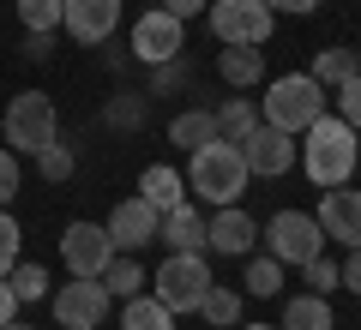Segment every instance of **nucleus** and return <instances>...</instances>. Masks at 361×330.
I'll use <instances>...</instances> for the list:
<instances>
[{"instance_id": "4468645a", "label": "nucleus", "mask_w": 361, "mask_h": 330, "mask_svg": "<svg viewBox=\"0 0 361 330\" xmlns=\"http://www.w3.org/2000/svg\"><path fill=\"white\" fill-rule=\"evenodd\" d=\"M205 246L217 258H247V253H259V222L241 210V204H223V210L205 222Z\"/></svg>"}, {"instance_id": "5701e85b", "label": "nucleus", "mask_w": 361, "mask_h": 330, "mask_svg": "<svg viewBox=\"0 0 361 330\" xmlns=\"http://www.w3.org/2000/svg\"><path fill=\"white\" fill-rule=\"evenodd\" d=\"M103 288L115 294V300H133V294H145V265L133 253H115L109 258V270H103Z\"/></svg>"}, {"instance_id": "4be33fe9", "label": "nucleus", "mask_w": 361, "mask_h": 330, "mask_svg": "<svg viewBox=\"0 0 361 330\" xmlns=\"http://www.w3.org/2000/svg\"><path fill=\"white\" fill-rule=\"evenodd\" d=\"M241 288L253 294V300H271V294H283V265L271 253H247V277H241Z\"/></svg>"}, {"instance_id": "39448f33", "label": "nucleus", "mask_w": 361, "mask_h": 330, "mask_svg": "<svg viewBox=\"0 0 361 330\" xmlns=\"http://www.w3.org/2000/svg\"><path fill=\"white\" fill-rule=\"evenodd\" d=\"M259 246L277 265H313L325 253V229L313 210H277L271 222H259Z\"/></svg>"}, {"instance_id": "393cba45", "label": "nucleus", "mask_w": 361, "mask_h": 330, "mask_svg": "<svg viewBox=\"0 0 361 330\" xmlns=\"http://www.w3.org/2000/svg\"><path fill=\"white\" fill-rule=\"evenodd\" d=\"M199 318L217 324V330H235L241 324V288H217V282H211L205 300H199Z\"/></svg>"}, {"instance_id": "e433bc0d", "label": "nucleus", "mask_w": 361, "mask_h": 330, "mask_svg": "<svg viewBox=\"0 0 361 330\" xmlns=\"http://www.w3.org/2000/svg\"><path fill=\"white\" fill-rule=\"evenodd\" d=\"M271 13H295V18H307V13H319L325 0H265Z\"/></svg>"}, {"instance_id": "c756f323", "label": "nucleus", "mask_w": 361, "mask_h": 330, "mask_svg": "<svg viewBox=\"0 0 361 330\" xmlns=\"http://www.w3.org/2000/svg\"><path fill=\"white\" fill-rule=\"evenodd\" d=\"M18 25L25 30H61V0H18Z\"/></svg>"}, {"instance_id": "a878e982", "label": "nucleus", "mask_w": 361, "mask_h": 330, "mask_svg": "<svg viewBox=\"0 0 361 330\" xmlns=\"http://www.w3.org/2000/svg\"><path fill=\"white\" fill-rule=\"evenodd\" d=\"M6 282H13V294H18V306H37V300H49V270L42 265H30V258H18L13 270H6Z\"/></svg>"}, {"instance_id": "9d476101", "label": "nucleus", "mask_w": 361, "mask_h": 330, "mask_svg": "<svg viewBox=\"0 0 361 330\" xmlns=\"http://www.w3.org/2000/svg\"><path fill=\"white\" fill-rule=\"evenodd\" d=\"M241 156H247V174L283 180L289 168H295L301 144H295V132H283V127H265V120H259V127H253V132L241 139Z\"/></svg>"}, {"instance_id": "dca6fc26", "label": "nucleus", "mask_w": 361, "mask_h": 330, "mask_svg": "<svg viewBox=\"0 0 361 330\" xmlns=\"http://www.w3.org/2000/svg\"><path fill=\"white\" fill-rule=\"evenodd\" d=\"M157 241H163L169 253H199V246H205V210L180 198L175 210H163V222H157Z\"/></svg>"}, {"instance_id": "c9c22d12", "label": "nucleus", "mask_w": 361, "mask_h": 330, "mask_svg": "<svg viewBox=\"0 0 361 330\" xmlns=\"http://www.w3.org/2000/svg\"><path fill=\"white\" fill-rule=\"evenodd\" d=\"M157 6H163V13H175L180 25H187V18H205V6H211V0H157Z\"/></svg>"}, {"instance_id": "2f4dec72", "label": "nucleus", "mask_w": 361, "mask_h": 330, "mask_svg": "<svg viewBox=\"0 0 361 330\" xmlns=\"http://www.w3.org/2000/svg\"><path fill=\"white\" fill-rule=\"evenodd\" d=\"M18 151H6V144H0V210H6V204L18 198Z\"/></svg>"}, {"instance_id": "72a5a7b5", "label": "nucleus", "mask_w": 361, "mask_h": 330, "mask_svg": "<svg viewBox=\"0 0 361 330\" xmlns=\"http://www.w3.org/2000/svg\"><path fill=\"white\" fill-rule=\"evenodd\" d=\"M337 288L361 294V246H349V253H343V265H337Z\"/></svg>"}, {"instance_id": "9b49d317", "label": "nucleus", "mask_w": 361, "mask_h": 330, "mask_svg": "<svg viewBox=\"0 0 361 330\" xmlns=\"http://www.w3.org/2000/svg\"><path fill=\"white\" fill-rule=\"evenodd\" d=\"M121 25V0H61V30L85 49H103Z\"/></svg>"}, {"instance_id": "6e6552de", "label": "nucleus", "mask_w": 361, "mask_h": 330, "mask_svg": "<svg viewBox=\"0 0 361 330\" xmlns=\"http://www.w3.org/2000/svg\"><path fill=\"white\" fill-rule=\"evenodd\" d=\"M109 300L115 294L103 288V277H66L61 288H49V306L66 330H97L109 318Z\"/></svg>"}, {"instance_id": "0eeeda50", "label": "nucleus", "mask_w": 361, "mask_h": 330, "mask_svg": "<svg viewBox=\"0 0 361 330\" xmlns=\"http://www.w3.org/2000/svg\"><path fill=\"white\" fill-rule=\"evenodd\" d=\"M211 288V265L199 253H169L163 265H157V300L169 306V312H199V300H205Z\"/></svg>"}, {"instance_id": "f03ea898", "label": "nucleus", "mask_w": 361, "mask_h": 330, "mask_svg": "<svg viewBox=\"0 0 361 330\" xmlns=\"http://www.w3.org/2000/svg\"><path fill=\"white\" fill-rule=\"evenodd\" d=\"M247 180H253V174H247L241 144L211 139V144H199V151H187V192H199V204H211V210L241 204Z\"/></svg>"}, {"instance_id": "1a4fd4ad", "label": "nucleus", "mask_w": 361, "mask_h": 330, "mask_svg": "<svg viewBox=\"0 0 361 330\" xmlns=\"http://www.w3.org/2000/svg\"><path fill=\"white\" fill-rule=\"evenodd\" d=\"M109 258H115V241H109L103 222H66V229H61V265H66V277H103Z\"/></svg>"}, {"instance_id": "ea45409f", "label": "nucleus", "mask_w": 361, "mask_h": 330, "mask_svg": "<svg viewBox=\"0 0 361 330\" xmlns=\"http://www.w3.org/2000/svg\"><path fill=\"white\" fill-rule=\"evenodd\" d=\"M235 330H277V324H235Z\"/></svg>"}, {"instance_id": "20e7f679", "label": "nucleus", "mask_w": 361, "mask_h": 330, "mask_svg": "<svg viewBox=\"0 0 361 330\" xmlns=\"http://www.w3.org/2000/svg\"><path fill=\"white\" fill-rule=\"evenodd\" d=\"M61 139V108H54L49 90H18L6 102V151L18 156H37L42 144Z\"/></svg>"}, {"instance_id": "6ab92c4d", "label": "nucleus", "mask_w": 361, "mask_h": 330, "mask_svg": "<svg viewBox=\"0 0 361 330\" xmlns=\"http://www.w3.org/2000/svg\"><path fill=\"white\" fill-rule=\"evenodd\" d=\"M277 330H337L331 294H295V300L283 306V324H277Z\"/></svg>"}, {"instance_id": "cd10ccee", "label": "nucleus", "mask_w": 361, "mask_h": 330, "mask_svg": "<svg viewBox=\"0 0 361 330\" xmlns=\"http://www.w3.org/2000/svg\"><path fill=\"white\" fill-rule=\"evenodd\" d=\"M37 168H42V180H54V186L73 180V144H66V139L42 144V151H37Z\"/></svg>"}, {"instance_id": "423d86ee", "label": "nucleus", "mask_w": 361, "mask_h": 330, "mask_svg": "<svg viewBox=\"0 0 361 330\" xmlns=\"http://www.w3.org/2000/svg\"><path fill=\"white\" fill-rule=\"evenodd\" d=\"M205 25H211V37H217L223 49H265L277 13H271L265 0H211Z\"/></svg>"}, {"instance_id": "58836bf2", "label": "nucleus", "mask_w": 361, "mask_h": 330, "mask_svg": "<svg viewBox=\"0 0 361 330\" xmlns=\"http://www.w3.org/2000/svg\"><path fill=\"white\" fill-rule=\"evenodd\" d=\"M0 330H30V324H18V318H6V324H0Z\"/></svg>"}, {"instance_id": "473e14b6", "label": "nucleus", "mask_w": 361, "mask_h": 330, "mask_svg": "<svg viewBox=\"0 0 361 330\" xmlns=\"http://www.w3.org/2000/svg\"><path fill=\"white\" fill-rule=\"evenodd\" d=\"M301 277H307V288H313V294H331V288H337V265H331L325 253L313 258V265H301Z\"/></svg>"}, {"instance_id": "4c0bfd02", "label": "nucleus", "mask_w": 361, "mask_h": 330, "mask_svg": "<svg viewBox=\"0 0 361 330\" xmlns=\"http://www.w3.org/2000/svg\"><path fill=\"white\" fill-rule=\"evenodd\" d=\"M13 312H18V294H13V282L0 277V324H6V318H13Z\"/></svg>"}, {"instance_id": "f3484780", "label": "nucleus", "mask_w": 361, "mask_h": 330, "mask_svg": "<svg viewBox=\"0 0 361 330\" xmlns=\"http://www.w3.org/2000/svg\"><path fill=\"white\" fill-rule=\"evenodd\" d=\"M139 198L157 204V210H175V204L187 198V174H175L169 163H151V168L139 174Z\"/></svg>"}, {"instance_id": "aec40b11", "label": "nucleus", "mask_w": 361, "mask_h": 330, "mask_svg": "<svg viewBox=\"0 0 361 330\" xmlns=\"http://www.w3.org/2000/svg\"><path fill=\"white\" fill-rule=\"evenodd\" d=\"M217 139V115L211 108H180L175 120H169V144H180V151H199V144Z\"/></svg>"}, {"instance_id": "ddd939ff", "label": "nucleus", "mask_w": 361, "mask_h": 330, "mask_svg": "<svg viewBox=\"0 0 361 330\" xmlns=\"http://www.w3.org/2000/svg\"><path fill=\"white\" fill-rule=\"evenodd\" d=\"M180 18L175 13H163V6H151V13L133 25V61H145V66H163V61H175L180 54Z\"/></svg>"}, {"instance_id": "412c9836", "label": "nucleus", "mask_w": 361, "mask_h": 330, "mask_svg": "<svg viewBox=\"0 0 361 330\" xmlns=\"http://www.w3.org/2000/svg\"><path fill=\"white\" fill-rule=\"evenodd\" d=\"M121 330H175V312H169L157 294H133L121 306Z\"/></svg>"}, {"instance_id": "2eb2a0df", "label": "nucleus", "mask_w": 361, "mask_h": 330, "mask_svg": "<svg viewBox=\"0 0 361 330\" xmlns=\"http://www.w3.org/2000/svg\"><path fill=\"white\" fill-rule=\"evenodd\" d=\"M319 229H325V241H337V246H361V192L355 186H325L319 192Z\"/></svg>"}, {"instance_id": "f704fd0d", "label": "nucleus", "mask_w": 361, "mask_h": 330, "mask_svg": "<svg viewBox=\"0 0 361 330\" xmlns=\"http://www.w3.org/2000/svg\"><path fill=\"white\" fill-rule=\"evenodd\" d=\"M54 54V30H25V61H49Z\"/></svg>"}, {"instance_id": "c85d7f7f", "label": "nucleus", "mask_w": 361, "mask_h": 330, "mask_svg": "<svg viewBox=\"0 0 361 330\" xmlns=\"http://www.w3.org/2000/svg\"><path fill=\"white\" fill-rule=\"evenodd\" d=\"M331 108H337V120H349V127L361 132V72H349L343 84L331 90Z\"/></svg>"}, {"instance_id": "f8f14e48", "label": "nucleus", "mask_w": 361, "mask_h": 330, "mask_svg": "<svg viewBox=\"0 0 361 330\" xmlns=\"http://www.w3.org/2000/svg\"><path fill=\"white\" fill-rule=\"evenodd\" d=\"M157 222H163V210L157 204H145L139 192H127V198L109 210V241H115V253H139V246H151L157 241Z\"/></svg>"}, {"instance_id": "f257e3e1", "label": "nucleus", "mask_w": 361, "mask_h": 330, "mask_svg": "<svg viewBox=\"0 0 361 330\" xmlns=\"http://www.w3.org/2000/svg\"><path fill=\"white\" fill-rule=\"evenodd\" d=\"M301 174L313 180V186H349V174H355V163H361V132L349 127V120H337V115H319L307 132H301Z\"/></svg>"}, {"instance_id": "7ed1b4c3", "label": "nucleus", "mask_w": 361, "mask_h": 330, "mask_svg": "<svg viewBox=\"0 0 361 330\" xmlns=\"http://www.w3.org/2000/svg\"><path fill=\"white\" fill-rule=\"evenodd\" d=\"M319 115H331V90H325L313 72H283V78H271L265 96H259V120H265V127L295 132V139H301Z\"/></svg>"}, {"instance_id": "b1692460", "label": "nucleus", "mask_w": 361, "mask_h": 330, "mask_svg": "<svg viewBox=\"0 0 361 330\" xmlns=\"http://www.w3.org/2000/svg\"><path fill=\"white\" fill-rule=\"evenodd\" d=\"M211 115H217V139H229V144H241L247 132L259 127V108H253L247 96H229L223 108H211Z\"/></svg>"}, {"instance_id": "7c9ffc66", "label": "nucleus", "mask_w": 361, "mask_h": 330, "mask_svg": "<svg viewBox=\"0 0 361 330\" xmlns=\"http://www.w3.org/2000/svg\"><path fill=\"white\" fill-rule=\"evenodd\" d=\"M18 241H25V234H18L13 210H0V277H6V270L18 265Z\"/></svg>"}, {"instance_id": "bb28decb", "label": "nucleus", "mask_w": 361, "mask_h": 330, "mask_svg": "<svg viewBox=\"0 0 361 330\" xmlns=\"http://www.w3.org/2000/svg\"><path fill=\"white\" fill-rule=\"evenodd\" d=\"M349 72H361V54H355V49H319V61H313V78H319L325 90H337Z\"/></svg>"}, {"instance_id": "a211bd4d", "label": "nucleus", "mask_w": 361, "mask_h": 330, "mask_svg": "<svg viewBox=\"0 0 361 330\" xmlns=\"http://www.w3.org/2000/svg\"><path fill=\"white\" fill-rule=\"evenodd\" d=\"M217 78L229 90H253L265 78V49H223L217 54Z\"/></svg>"}]
</instances>
